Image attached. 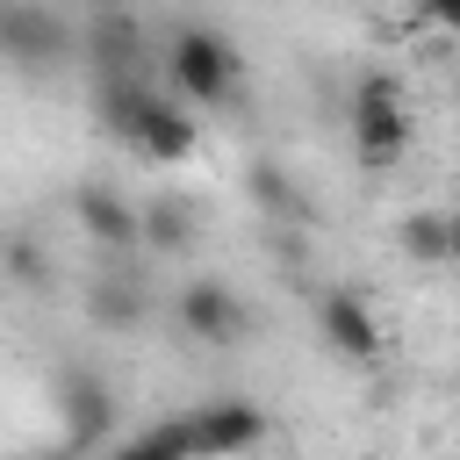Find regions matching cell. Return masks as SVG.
Listing matches in <instances>:
<instances>
[{
  "label": "cell",
  "instance_id": "30bf717a",
  "mask_svg": "<svg viewBox=\"0 0 460 460\" xmlns=\"http://www.w3.org/2000/svg\"><path fill=\"white\" fill-rule=\"evenodd\" d=\"M86 316L101 323V331H115V338H129L144 316H151V280L129 266V259H108L93 280H86Z\"/></svg>",
  "mask_w": 460,
  "mask_h": 460
},
{
  "label": "cell",
  "instance_id": "8992f818",
  "mask_svg": "<svg viewBox=\"0 0 460 460\" xmlns=\"http://www.w3.org/2000/svg\"><path fill=\"white\" fill-rule=\"evenodd\" d=\"M79 58L93 79H158V43L137 14H79Z\"/></svg>",
  "mask_w": 460,
  "mask_h": 460
},
{
  "label": "cell",
  "instance_id": "277c9868",
  "mask_svg": "<svg viewBox=\"0 0 460 460\" xmlns=\"http://www.w3.org/2000/svg\"><path fill=\"white\" fill-rule=\"evenodd\" d=\"M266 410L252 395H208L194 410H180V438H187V460H244L266 446Z\"/></svg>",
  "mask_w": 460,
  "mask_h": 460
},
{
  "label": "cell",
  "instance_id": "4fadbf2b",
  "mask_svg": "<svg viewBox=\"0 0 460 460\" xmlns=\"http://www.w3.org/2000/svg\"><path fill=\"white\" fill-rule=\"evenodd\" d=\"M151 108H158V79H93V115L122 151H129V137Z\"/></svg>",
  "mask_w": 460,
  "mask_h": 460
},
{
  "label": "cell",
  "instance_id": "7c38bea8",
  "mask_svg": "<svg viewBox=\"0 0 460 460\" xmlns=\"http://www.w3.org/2000/svg\"><path fill=\"white\" fill-rule=\"evenodd\" d=\"M194 237H201V208H194L187 194H151V201H137V252L180 259V252H194Z\"/></svg>",
  "mask_w": 460,
  "mask_h": 460
},
{
  "label": "cell",
  "instance_id": "5b68a950",
  "mask_svg": "<svg viewBox=\"0 0 460 460\" xmlns=\"http://www.w3.org/2000/svg\"><path fill=\"white\" fill-rule=\"evenodd\" d=\"M0 58L14 72H58L79 58V22L36 0H0Z\"/></svg>",
  "mask_w": 460,
  "mask_h": 460
},
{
  "label": "cell",
  "instance_id": "e0dca14e",
  "mask_svg": "<svg viewBox=\"0 0 460 460\" xmlns=\"http://www.w3.org/2000/svg\"><path fill=\"white\" fill-rule=\"evenodd\" d=\"M7 273H14V280H22L29 295H36L43 280H50V266H43V252H36V244H14V252H7Z\"/></svg>",
  "mask_w": 460,
  "mask_h": 460
},
{
  "label": "cell",
  "instance_id": "5bb4252c",
  "mask_svg": "<svg viewBox=\"0 0 460 460\" xmlns=\"http://www.w3.org/2000/svg\"><path fill=\"white\" fill-rule=\"evenodd\" d=\"M395 244H402L410 266H453V252H460V223H453L446 208H402Z\"/></svg>",
  "mask_w": 460,
  "mask_h": 460
},
{
  "label": "cell",
  "instance_id": "52a82bcc",
  "mask_svg": "<svg viewBox=\"0 0 460 460\" xmlns=\"http://www.w3.org/2000/svg\"><path fill=\"white\" fill-rule=\"evenodd\" d=\"M72 223L101 259H137V201L115 180H86L72 194Z\"/></svg>",
  "mask_w": 460,
  "mask_h": 460
},
{
  "label": "cell",
  "instance_id": "9a60e30c",
  "mask_svg": "<svg viewBox=\"0 0 460 460\" xmlns=\"http://www.w3.org/2000/svg\"><path fill=\"white\" fill-rule=\"evenodd\" d=\"M101 460H187V438H180V417H158V424H144V431H129V438H115Z\"/></svg>",
  "mask_w": 460,
  "mask_h": 460
},
{
  "label": "cell",
  "instance_id": "8fae6325",
  "mask_svg": "<svg viewBox=\"0 0 460 460\" xmlns=\"http://www.w3.org/2000/svg\"><path fill=\"white\" fill-rule=\"evenodd\" d=\"M201 151V115H187V108H172L165 93H158V108L137 122V137H129V158H144V165H158V172H180L187 158Z\"/></svg>",
  "mask_w": 460,
  "mask_h": 460
},
{
  "label": "cell",
  "instance_id": "7a4b0ae2",
  "mask_svg": "<svg viewBox=\"0 0 460 460\" xmlns=\"http://www.w3.org/2000/svg\"><path fill=\"white\" fill-rule=\"evenodd\" d=\"M345 137H352V158L367 172H388L402 165L410 137H417V115H410V93L395 72H359L352 93H345Z\"/></svg>",
  "mask_w": 460,
  "mask_h": 460
},
{
  "label": "cell",
  "instance_id": "6da1fadb",
  "mask_svg": "<svg viewBox=\"0 0 460 460\" xmlns=\"http://www.w3.org/2000/svg\"><path fill=\"white\" fill-rule=\"evenodd\" d=\"M158 93L172 101V108H223L230 93H237V79H244V58H237V43L223 36V29H208V22H172L165 36H158Z\"/></svg>",
  "mask_w": 460,
  "mask_h": 460
},
{
  "label": "cell",
  "instance_id": "ac0fdd59",
  "mask_svg": "<svg viewBox=\"0 0 460 460\" xmlns=\"http://www.w3.org/2000/svg\"><path fill=\"white\" fill-rule=\"evenodd\" d=\"M43 460H79V453H65V446H58V453H43Z\"/></svg>",
  "mask_w": 460,
  "mask_h": 460
},
{
  "label": "cell",
  "instance_id": "9c48e42d",
  "mask_svg": "<svg viewBox=\"0 0 460 460\" xmlns=\"http://www.w3.org/2000/svg\"><path fill=\"white\" fill-rule=\"evenodd\" d=\"M316 338L338 352V359H352V367H367V359H381V316H374V302L359 295V288H323L316 295Z\"/></svg>",
  "mask_w": 460,
  "mask_h": 460
},
{
  "label": "cell",
  "instance_id": "2e32d148",
  "mask_svg": "<svg viewBox=\"0 0 460 460\" xmlns=\"http://www.w3.org/2000/svg\"><path fill=\"white\" fill-rule=\"evenodd\" d=\"M244 194H252L259 216H273V223L295 216V180H288V165H273V158H252V165H244Z\"/></svg>",
  "mask_w": 460,
  "mask_h": 460
},
{
  "label": "cell",
  "instance_id": "3957f363",
  "mask_svg": "<svg viewBox=\"0 0 460 460\" xmlns=\"http://www.w3.org/2000/svg\"><path fill=\"white\" fill-rule=\"evenodd\" d=\"M50 402H58V431H65V453H79V460H101L108 446H115V381L101 374V367H65L58 374V388H50Z\"/></svg>",
  "mask_w": 460,
  "mask_h": 460
},
{
  "label": "cell",
  "instance_id": "ba28073f",
  "mask_svg": "<svg viewBox=\"0 0 460 460\" xmlns=\"http://www.w3.org/2000/svg\"><path fill=\"white\" fill-rule=\"evenodd\" d=\"M172 323H180V338H194V345H237L244 338V302H237V288L230 280H187L180 295H172Z\"/></svg>",
  "mask_w": 460,
  "mask_h": 460
}]
</instances>
